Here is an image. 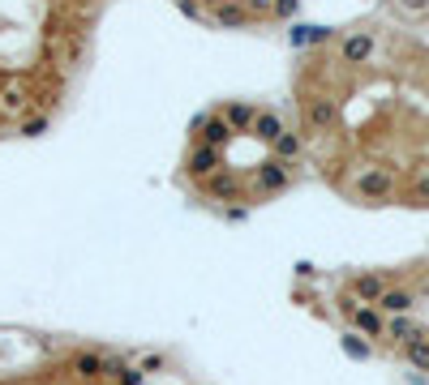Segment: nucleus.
Listing matches in <instances>:
<instances>
[{
	"label": "nucleus",
	"mask_w": 429,
	"mask_h": 385,
	"mask_svg": "<svg viewBox=\"0 0 429 385\" xmlns=\"http://www.w3.org/2000/svg\"><path fill=\"white\" fill-rule=\"evenodd\" d=\"M193 9L219 26H270L296 9V0H193Z\"/></svg>",
	"instance_id": "nucleus-4"
},
{
	"label": "nucleus",
	"mask_w": 429,
	"mask_h": 385,
	"mask_svg": "<svg viewBox=\"0 0 429 385\" xmlns=\"http://www.w3.org/2000/svg\"><path fill=\"white\" fill-rule=\"evenodd\" d=\"M104 0H0V137H35L86 69Z\"/></svg>",
	"instance_id": "nucleus-2"
},
{
	"label": "nucleus",
	"mask_w": 429,
	"mask_h": 385,
	"mask_svg": "<svg viewBox=\"0 0 429 385\" xmlns=\"http://www.w3.org/2000/svg\"><path fill=\"white\" fill-rule=\"evenodd\" d=\"M395 9L408 22H425L429 17V0H395Z\"/></svg>",
	"instance_id": "nucleus-5"
},
{
	"label": "nucleus",
	"mask_w": 429,
	"mask_h": 385,
	"mask_svg": "<svg viewBox=\"0 0 429 385\" xmlns=\"http://www.w3.org/2000/svg\"><path fill=\"white\" fill-rule=\"evenodd\" d=\"M129 351L47 334H0V385H142Z\"/></svg>",
	"instance_id": "nucleus-3"
},
{
	"label": "nucleus",
	"mask_w": 429,
	"mask_h": 385,
	"mask_svg": "<svg viewBox=\"0 0 429 385\" xmlns=\"http://www.w3.org/2000/svg\"><path fill=\"white\" fill-rule=\"evenodd\" d=\"M309 176L292 116L266 103H215L193 124L176 163V185L202 210L241 219L288 197Z\"/></svg>",
	"instance_id": "nucleus-1"
}]
</instances>
